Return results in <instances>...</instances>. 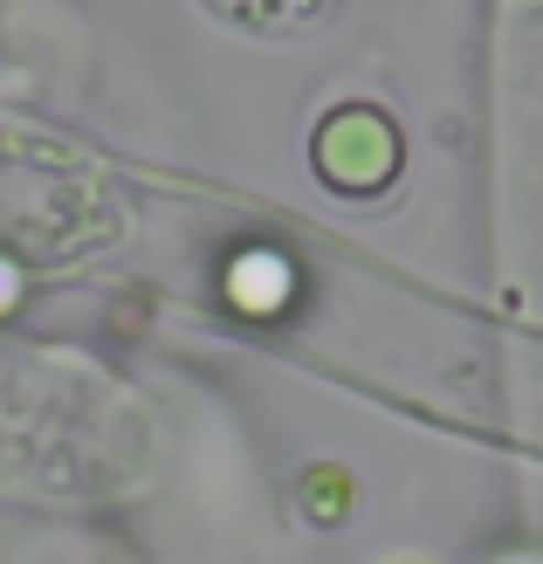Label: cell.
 <instances>
[{
	"instance_id": "obj_2",
	"label": "cell",
	"mask_w": 543,
	"mask_h": 564,
	"mask_svg": "<svg viewBox=\"0 0 543 564\" xmlns=\"http://www.w3.org/2000/svg\"><path fill=\"white\" fill-rule=\"evenodd\" d=\"M220 8H235V14H248V21H262V14H275V8H290V0H220Z\"/></svg>"
},
{
	"instance_id": "obj_1",
	"label": "cell",
	"mask_w": 543,
	"mask_h": 564,
	"mask_svg": "<svg viewBox=\"0 0 543 564\" xmlns=\"http://www.w3.org/2000/svg\"><path fill=\"white\" fill-rule=\"evenodd\" d=\"M90 207H97V180H83L69 152L0 131V241L55 256L90 220Z\"/></svg>"
}]
</instances>
